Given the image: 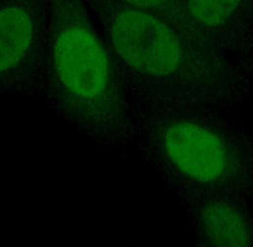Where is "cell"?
I'll use <instances>...</instances> for the list:
<instances>
[{
  "label": "cell",
  "instance_id": "cell-1",
  "mask_svg": "<svg viewBox=\"0 0 253 247\" xmlns=\"http://www.w3.org/2000/svg\"><path fill=\"white\" fill-rule=\"evenodd\" d=\"M52 58L56 75L73 97L102 98L111 81L110 63L78 0H53Z\"/></svg>",
  "mask_w": 253,
  "mask_h": 247
},
{
  "label": "cell",
  "instance_id": "cell-2",
  "mask_svg": "<svg viewBox=\"0 0 253 247\" xmlns=\"http://www.w3.org/2000/svg\"><path fill=\"white\" fill-rule=\"evenodd\" d=\"M114 49L130 68L142 74L164 76L174 73L182 62L177 37L158 18L147 12L126 9L111 22Z\"/></svg>",
  "mask_w": 253,
  "mask_h": 247
},
{
  "label": "cell",
  "instance_id": "cell-3",
  "mask_svg": "<svg viewBox=\"0 0 253 247\" xmlns=\"http://www.w3.org/2000/svg\"><path fill=\"white\" fill-rule=\"evenodd\" d=\"M161 137L162 150L169 164L197 183H222L234 169L225 142L205 125L189 121L169 122Z\"/></svg>",
  "mask_w": 253,
  "mask_h": 247
},
{
  "label": "cell",
  "instance_id": "cell-4",
  "mask_svg": "<svg viewBox=\"0 0 253 247\" xmlns=\"http://www.w3.org/2000/svg\"><path fill=\"white\" fill-rule=\"evenodd\" d=\"M35 5L28 0H8L0 6V74L25 58L37 30Z\"/></svg>",
  "mask_w": 253,
  "mask_h": 247
},
{
  "label": "cell",
  "instance_id": "cell-5",
  "mask_svg": "<svg viewBox=\"0 0 253 247\" xmlns=\"http://www.w3.org/2000/svg\"><path fill=\"white\" fill-rule=\"evenodd\" d=\"M206 227L211 237L221 246H246L248 227L240 215L227 206H217L208 212Z\"/></svg>",
  "mask_w": 253,
  "mask_h": 247
},
{
  "label": "cell",
  "instance_id": "cell-6",
  "mask_svg": "<svg viewBox=\"0 0 253 247\" xmlns=\"http://www.w3.org/2000/svg\"><path fill=\"white\" fill-rule=\"evenodd\" d=\"M242 0H189L188 10L191 17L199 23L220 24L228 19Z\"/></svg>",
  "mask_w": 253,
  "mask_h": 247
},
{
  "label": "cell",
  "instance_id": "cell-7",
  "mask_svg": "<svg viewBox=\"0 0 253 247\" xmlns=\"http://www.w3.org/2000/svg\"><path fill=\"white\" fill-rule=\"evenodd\" d=\"M126 3H128L135 7H142V8H152L162 5L167 0H122Z\"/></svg>",
  "mask_w": 253,
  "mask_h": 247
}]
</instances>
